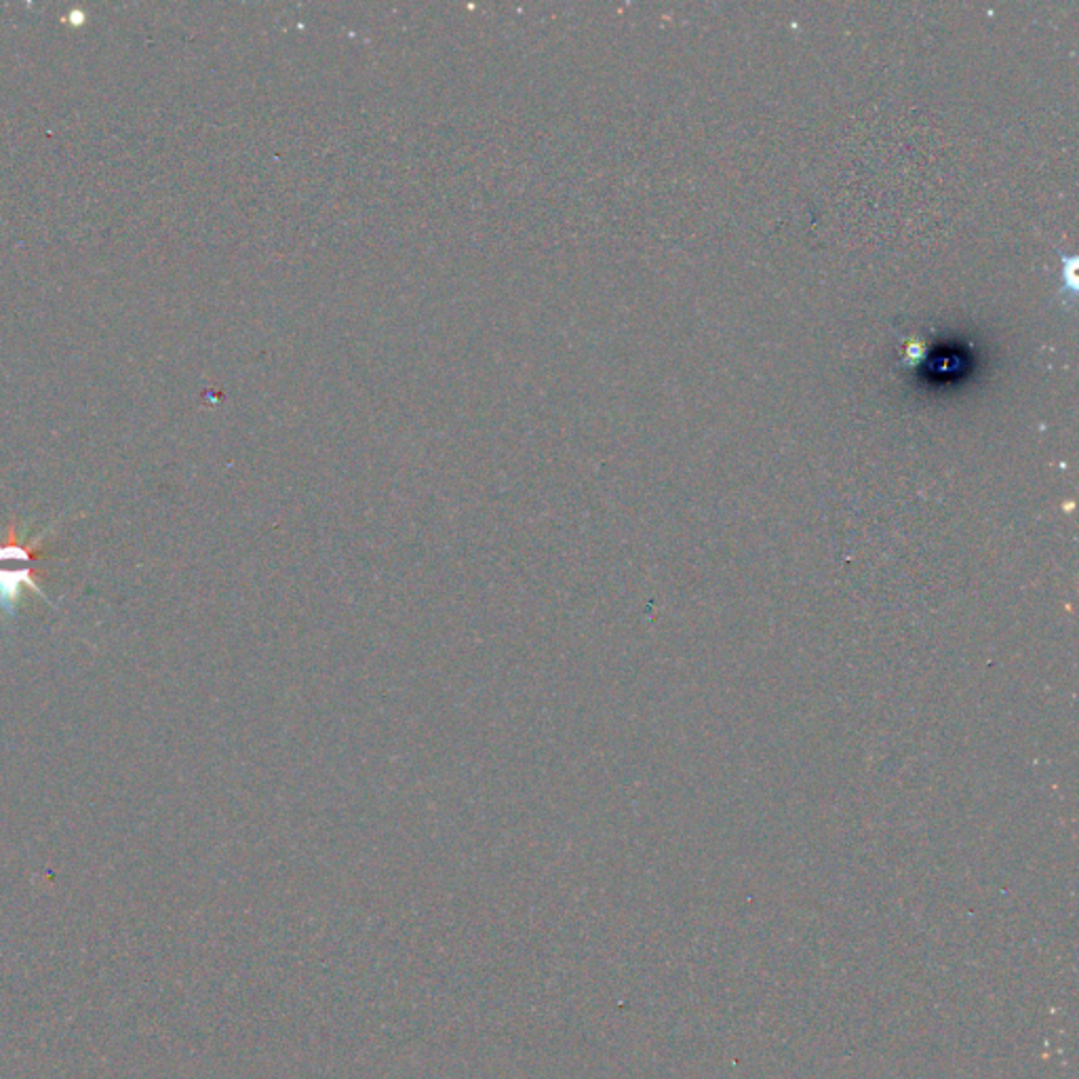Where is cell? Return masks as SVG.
I'll use <instances>...</instances> for the list:
<instances>
[{"instance_id": "cell-1", "label": "cell", "mask_w": 1079, "mask_h": 1079, "mask_svg": "<svg viewBox=\"0 0 1079 1079\" xmlns=\"http://www.w3.org/2000/svg\"><path fill=\"white\" fill-rule=\"evenodd\" d=\"M24 588H30V591H34L45 603L53 605L51 599H47V595L43 593V588L36 584L30 567H24V570H0V612L7 618L17 616V605L22 601Z\"/></svg>"}, {"instance_id": "cell-2", "label": "cell", "mask_w": 1079, "mask_h": 1079, "mask_svg": "<svg viewBox=\"0 0 1079 1079\" xmlns=\"http://www.w3.org/2000/svg\"><path fill=\"white\" fill-rule=\"evenodd\" d=\"M51 527H47L45 532L38 536L30 546H24L22 542H11V544H0V561H22V563H30L32 559H36V553L34 548L38 546V542H41Z\"/></svg>"}]
</instances>
